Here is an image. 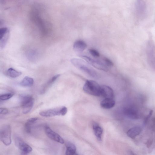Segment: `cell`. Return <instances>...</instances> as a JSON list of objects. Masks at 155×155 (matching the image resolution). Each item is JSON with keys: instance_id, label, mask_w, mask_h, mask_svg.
<instances>
[{"instance_id": "1", "label": "cell", "mask_w": 155, "mask_h": 155, "mask_svg": "<svg viewBox=\"0 0 155 155\" xmlns=\"http://www.w3.org/2000/svg\"><path fill=\"white\" fill-rule=\"evenodd\" d=\"M71 62L75 67L90 76L95 78H98V73L86 61L81 59L73 58L71 59Z\"/></svg>"}, {"instance_id": "2", "label": "cell", "mask_w": 155, "mask_h": 155, "mask_svg": "<svg viewBox=\"0 0 155 155\" xmlns=\"http://www.w3.org/2000/svg\"><path fill=\"white\" fill-rule=\"evenodd\" d=\"M83 89L85 93L89 95L95 96H101V86L94 80H87Z\"/></svg>"}, {"instance_id": "3", "label": "cell", "mask_w": 155, "mask_h": 155, "mask_svg": "<svg viewBox=\"0 0 155 155\" xmlns=\"http://www.w3.org/2000/svg\"><path fill=\"white\" fill-rule=\"evenodd\" d=\"M80 57L90 65L98 69L105 71H107L109 70V68L103 61L93 58L86 55H81Z\"/></svg>"}, {"instance_id": "4", "label": "cell", "mask_w": 155, "mask_h": 155, "mask_svg": "<svg viewBox=\"0 0 155 155\" xmlns=\"http://www.w3.org/2000/svg\"><path fill=\"white\" fill-rule=\"evenodd\" d=\"M146 52L148 63L155 67V45L152 41H149L146 45Z\"/></svg>"}, {"instance_id": "5", "label": "cell", "mask_w": 155, "mask_h": 155, "mask_svg": "<svg viewBox=\"0 0 155 155\" xmlns=\"http://www.w3.org/2000/svg\"><path fill=\"white\" fill-rule=\"evenodd\" d=\"M0 139L5 145H9L11 143V128L9 125L3 126L0 131Z\"/></svg>"}, {"instance_id": "6", "label": "cell", "mask_w": 155, "mask_h": 155, "mask_svg": "<svg viewBox=\"0 0 155 155\" xmlns=\"http://www.w3.org/2000/svg\"><path fill=\"white\" fill-rule=\"evenodd\" d=\"M21 101L23 113L24 114H27L30 112L33 106L34 98L29 95H24L21 97Z\"/></svg>"}, {"instance_id": "7", "label": "cell", "mask_w": 155, "mask_h": 155, "mask_svg": "<svg viewBox=\"0 0 155 155\" xmlns=\"http://www.w3.org/2000/svg\"><path fill=\"white\" fill-rule=\"evenodd\" d=\"M136 14L140 18L145 17L147 11V4L145 2L142 0H138L135 5Z\"/></svg>"}, {"instance_id": "8", "label": "cell", "mask_w": 155, "mask_h": 155, "mask_svg": "<svg viewBox=\"0 0 155 155\" xmlns=\"http://www.w3.org/2000/svg\"><path fill=\"white\" fill-rule=\"evenodd\" d=\"M15 143L16 146L23 154H27L32 150V148L19 137L15 138Z\"/></svg>"}, {"instance_id": "9", "label": "cell", "mask_w": 155, "mask_h": 155, "mask_svg": "<svg viewBox=\"0 0 155 155\" xmlns=\"http://www.w3.org/2000/svg\"><path fill=\"white\" fill-rule=\"evenodd\" d=\"M45 130L46 135L51 139L61 144L64 143L63 139L48 126H46L45 127Z\"/></svg>"}, {"instance_id": "10", "label": "cell", "mask_w": 155, "mask_h": 155, "mask_svg": "<svg viewBox=\"0 0 155 155\" xmlns=\"http://www.w3.org/2000/svg\"><path fill=\"white\" fill-rule=\"evenodd\" d=\"M9 36V30L7 28H2L0 29V46L1 49L5 46Z\"/></svg>"}, {"instance_id": "11", "label": "cell", "mask_w": 155, "mask_h": 155, "mask_svg": "<svg viewBox=\"0 0 155 155\" xmlns=\"http://www.w3.org/2000/svg\"><path fill=\"white\" fill-rule=\"evenodd\" d=\"M101 96L105 98L112 99L114 96L113 90L110 87L105 85L101 86Z\"/></svg>"}, {"instance_id": "12", "label": "cell", "mask_w": 155, "mask_h": 155, "mask_svg": "<svg viewBox=\"0 0 155 155\" xmlns=\"http://www.w3.org/2000/svg\"><path fill=\"white\" fill-rule=\"evenodd\" d=\"M61 108L49 109L43 111L39 113L40 115L43 117H50L61 115L60 110Z\"/></svg>"}, {"instance_id": "13", "label": "cell", "mask_w": 155, "mask_h": 155, "mask_svg": "<svg viewBox=\"0 0 155 155\" xmlns=\"http://www.w3.org/2000/svg\"><path fill=\"white\" fill-rule=\"evenodd\" d=\"M123 113L126 116L132 119H136L138 117L137 111L132 107L125 108L123 110Z\"/></svg>"}, {"instance_id": "14", "label": "cell", "mask_w": 155, "mask_h": 155, "mask_svg": "<svg viewBox=\"0 0 155 155\" xmlns=\"http://www.w3.org/2000/svg\"><path fill=\"white\" fill-rule=\"evenodd\" d=\"M74 49L77 52H81L84 50L87 47L86 43L84 41L78 40L74 43Z\"/></svg>"}, {"instance_id": "15", "label": "cell", "mask_w": 155, "mask_h": 155, "mask_svg": "<svg viewBox=\"0 0 155 155\" xmlns=\"http://www.w3.org/2000/svg\"><path fill=\"white\" fill-rule=\"evenodd\" d=\"M141 131L142 129L140 127H135L129 130L127 133V134L128 137L134 139L140 134Z\"/></svg>"}, {"instance_id": "16", "label": "cell", "mask_w": 155, "mask_h": 155, "mask_svg": "<svg viewBox=\"0 0 155 155\" xmlns=\"http://www.w3.org/2000/svg\"><path fill=\"white\" fill-rule=\"evenodd\" d=\"M115 104V101L113 99L105 98L101 102L100 104L103 108L108 109L113 107Z\"/></svg>"}, {"instance_id": "17", "label": "cell", "mask_w": 155, "mask_h": 155, "mask_svg": "<svg viewBox=\"0 0 155 155\" xmlns=\"http://www.w3.org/2000/svg\"><path fill=\"white\" fill-rule=\"evenodd\" d=\"M93 129L94 134L98 140H101V136L103 133L102 127L97 123H94L93 124Z\"/></svg>"}, {"instance_id": "18", "label": "cell", "mask_w": 155, "mask_h": 155, "mask_svg": "<svg viewBox=\"0 0 155 155\" xmlns=\"http://www.w3.org/2000/svg\"><path fill=\"white\" fill-rule=\"evenodd\" d=\"M34 83V80L31 78L26 76L19 83L20 85L24 87H29L32 86Z\"/></svg>"}, {"instance_id": "19", "label": "cell", "mask_w": 155, "mask_h": 155, "mask_svg": "<svg viewBox=\"0 0 155 155\" xmlns=\"http://www.w3.org/2000/svg\"><path fill=\"white\" fill-rule=\"evenodd\" d=\"M66 155H74L76 153V149L75 146L71 143H66Z\"/></svg>"}, {"instance_id": "20", "label": "cell", "mask_w": 155, "mask_h": 155, "mask_svg": "<svg viewBox=\"0 0 155 155\" xmlns=\"http://www.w3.org/2000/svg\"><path fill=\"white\" fill-rule=\"evenodd\" d=\"M7 74L11 78H15L20 76L22 73L21 72L18 71L12 68H10L7 70Z\"/></svg>"}, {"instance_id": "21", "label": "cell", "mask_w": 155, "mask_h": 155, "mask_svg": "<svg viewBox=\"0 0 155 155\" xmlns=\"http://www.w3.org/2000/svg\"><path fill=\"white\" fill-rule=\"evenodd\" d=\"M13 94L11 93H8L0 95V99L2 101H5L10 99L13 96Z\"/></svg>"}, {"instance_id": "22", "label": "cell", "mask_w": 155, "mask_h": 155, "mask_svg": "<svg viewBox=\"0 0 155 155\" xmlns=\"http://www.w3.org/2000/svg\"><path fill=\"white\" fill-rule=\"evenodd\" d=\"M102 60L105 64L109 68L112 66L114 65L112 61L107 58H103L102 59Z\"/></svg>"}, {"instance_id": "23", "label": "cell", "mask_w": 155, "mask_h": 155, "mask_svg": "<svg viewBox=\"0 0 155 155\" xmlns=\"http://www.w3.org/2000/svg\"><path fill=\"white\" fill-rule=\"evenodd\" d=\"M89 53L93 57L95 58H97L100 56V54L97 50L93 49H90L88 50Z\"/></svg>"}, {"instance_id": "24", "label": "cell", "mask_w": 155, "mask_h": 155, "mask_svg": "<svg viewBox=\"0 0 155 155\" xmlns=\"http://www.w3.org/2000/svg\"><path fill=\"white\" fill-rule=\"evenodd\" d=\"M33 124L28 121H27L25 125V130L27 133H30L31 131V125Z\"/></svg>"}, {"instance_id": "25", "label": "cell", "mask_w": 155, "mask_h": 155, "mask_svg": "<svg viewBox=\"0 0 155 155\" xmlns=\"http://www.w3.org/2000/svg\"><path fill=\"white\" fill-rule=\"evenodd\" d=\"M60 75L59 74H57L53 76L48 81L47 83V85L48 86L50 85L51 84L54 83Z\"/></svg>"}, {"instance_id": "26", "label": "cell", "mask_w": 155, "mask_h": 155, "mask_svg": "<svg viewBox=\"0 0 155 155\" xmlns=\"http://www.w3.org/2000/svg\"><path fill=\"white\" fill-rule=\"evenodd\" d=\"M68 111V109L65 106H63L61 107L60 110V112L61 115L62 116H64L65 115Z\"/></svg>"}, {"instance_id": "27", "label": "cell", "mask_w": 155, "mask_h": 155, "mask_svg": "<svg viewBox=\"0 0 155 155\" xmlns=\"http://www.w3.org/2000/svg\"><path fill=\"white\" fill-rule=\"evenodd\" d=\"M153 113V110H151L149 112V114L146 117L144 120V124H146L147 122V121L151 117Z\"/></svg>"}, {"instance_id": "28", "label": "cell", "mask_w": 155, "mask_h": 155, "mask_svg": "<svg viewBox=\"0 0 155 155\" xmlns=\"http://www.w3.org/2000/svg\"><path fill=\"white\" fill-rule=\"evenodd\" d=\"M8 112V110L5 108H0V113L1 114H7Z\"/></svg>"}, {"instance_id": "29", "label": "cell", "mask_w": 155, "mask_h": 155, "mask_svg": "<svg viewBox=\"0 0 155 155\" xmlns=\"http://www.w3.org/2000/svg\"><path fill=\"white\" fill-rule=\"evenodd\" d=\"M38 120L37 117H33L30 118L27 120V121L32 124L34 123Z\"/></svg>"}, {"instance_id": "30", "label": "cell", "mask_w": 155, "mask_h": 155, "mask_svg": "<svg viewBox=\"0 0 155 155\" xmlns=\"http://www.w3.org/2000/svg\"><path fill=\"white\" fill-rule=\"evenodd\" d=\"M152 143V140L151 139H150L147 141L146 143V144L147 147H149Z\"/></svg>"}, {"instance_id": "31", "label": "cell", "mask_w": 155, "mask_h": 155, "mask_svg": "<svg viewBox=\"0 0 155 155\" xmlns=\"http://www.w3.org/2000/svg\"><path fill=\"white\" fill-rule=\"evenodd\" d=\"M129 155H136L132 151H130L128 152Z\"/></svg>"}, {"instance_id": "32", "label": "cell", "mask_w": 155, "mask_h": 155, "mask_svg": "<svg viewBox=\"0 0 155 155\" xmlns=\"http://www.w3.org/2000/svg\"><path fill=\"white\" fill-rule=\"evenodd\" d=\"M74 155H78V153H76L74 154Z\"/></svg>"}]
</instances>
